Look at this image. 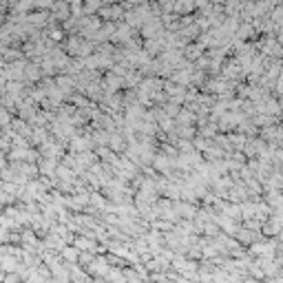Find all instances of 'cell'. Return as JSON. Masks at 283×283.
I'll use <instances>...</instances> for the list:
<instances>
[{"instance_id": "1", "label": "cell", "mask_w": 283, "mask_h": 283, "mask_svg": "<svg viewBox=\"0 0 283 283\" xmlns=\"http://www.w3.org/2000/svg\"><path fill=\"white\" fill-rule=\"evenodd\" d=\"M0 281H3V272H0Z\"/></svg>"}]
</instances>
